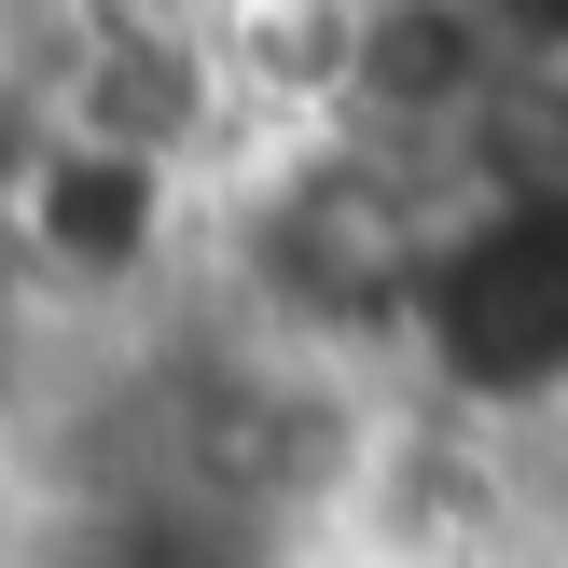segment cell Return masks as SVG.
Returning a JSON list of instances; mask_svg holds the SVG:
<instances>
[{
	"label": "cell",
	"mask_w": 568,
	"mask_h": 568,
	"mask_svg": "<svg viewBox=\"0 0 568 568\" xmlns=\"http://www.w3.org/2000/svg\"><path fill=\"white\" fill-rule=\"evenodd\" d=\"M416 347L471 403H541L568 388V209H471L444 222L430 277H416Z\"/></svg>",
	"instance_id": "1"
},
{
	"label": "cell",
	"mask_w": 568,
	"mask_h": 568,
	"mask_svg": "<svg viewBox=\"0 0 568 568\" xmlns=\"http://www.w3.org/2000/svg\"><path fill=\"white\" fill-rule=\"evenodd\" d=\"M250 250H264V292L305 305V320H416V277H430L444 236L416 222V194L375 153H305L264 181Z\"/></svg>",
	"instance_id": "2"
},
{
	"label": "cell",
	"mask_w": 568,
	"mask_h": 568,
	"mask_svg": "<svg viewBox=\"0 0 568 568\" xmlns=\"http://www.w3.org/2000/svg\"><path fill=\"white\" fill-rule=\"evenodd\" d=\"M166 181H181V166L55 125V153H42V181H28L14 222H28V250H42V277H70V292H125V277L166 250Z\"/></svg>",
	"instance_id": "3"
},
{
	"label": "cell",
	"mask_w": 568,
	"mask_h": 568,
	"mask_svg": "<svg viewBox=\"0 0 568 568\" xmlns=\"http://www.w3.org/2000/svg\"><path fill=\"white\" fill-rule=\"evenodd\" d=\"M83 55H98V70L70 83L55 125H70V139H111V153L181 166V139L209 125V70H194V42H166V28H98Z\"/></svg>",
	"instance_id": "4"
},
{
	"label": "cell",
	"mask_w": 568,
	"mask_h": 568,
	"mask_svg": "<svg viewBox=\"0 0 568 568\" xmlns=\"http://www.w3.org/2000/svg\"><path fill=\"white\" fill-rule=\"evenodd\" d=\"M514 70V42H499L486 14H361V98L375 111H458L471 125V98Z\"/></svg>",
	"instance_id": "5"
},
{
	"label": "cell",
	"mask_w": 568,
	"mask_h": 568,
	"mask_svg": "<svg viewBox=\"0 0 568 568\" xmlns=\"http://www.w3.org/2000/svg\"><path fill=\"white\" fill-rule=\"evenodd\" d=\"M42 153H55V111L28 98V83H0V222L28 209V181H42Z\"/></svg>",
	"instance_id": "6"
},
{
	"label": "cell",
	"mask_w": 568,
	"mask_h": 568,
	"mask_svg": "<svg viewBox=\"0 0 568 568\" xmlns=\"http://www.w3.org/2000/svg\"><path fill=\"white\" fill-rule=\"evenodd\" d=\"M70 568H153V555H70Z\"/></svg>",
	"instance_id": "7"
}]
</instances>
